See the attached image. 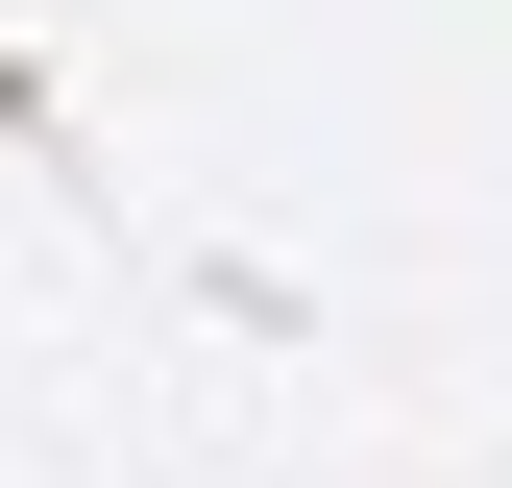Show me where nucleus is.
Here are the masks:
<instances>
[{
    "mask_svg": "<svg viewBox=\"0 0 512 488\" xmlns=\"http://www.w3.org/2000/svg\"><path fill=\"white\" fill-rule=\"evenodd\" d=\"M244 171L512 196V0H0V220L244 269Z\"/></svg>",
    "mask_w": 512,
    "mask_h": 488,
    "instance_id": "1",
    "label": "nucleus"
}]
</instances>
